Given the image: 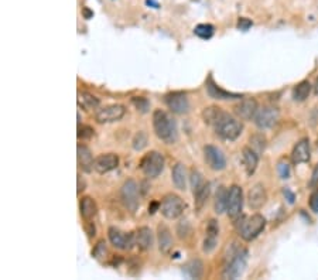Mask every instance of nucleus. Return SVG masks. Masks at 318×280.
<instances>
[{"label":"nucleus","instance_id":"38","mask_svg":"<svg viewBox=\"0 0 318 280\" xmlns=\"http://www.w3.org/2000/svg\"><path fill=\"white\" fill-rule=\"evenodd\" d=\"M105 255H106V244H105V241H99L92 250V256L96 259H101Z\"/></svg>","mask_w":318,"mask_h":280},{"label":"nucleus","instance_id":"27","mask_svg":"<svg viewBox=\"0 0 318 280\" xmlns=\"http://www.w3.org/2000/svg\"><path fill=\"white\" fill-rule=\"evenodd\" d=\"M228 193H229V190H226L223 185H221L217 190L215 202H214V208H215L217 214H223L226 211V207H228Z\"/></svg>","mask_w":318,"mask_h":280},{"label":"nucleus","instance_id":"28","mask_svg":"<svg viewBox=\"0 0 318 280\" xmlns=\"http://www.w3.org/2000/svg\"><path fill=\"white\" fill-rule=\"evenodd\" d=\"M78 103L84 109L89 111V109H95V108L99 106V99L94 97L92 94L86 92V91H80L78 92Z\"/></svg>","mask_w":318,"mask_h":280},{"label":"nucleus","instance_id":"25","mask_svg":"<svg viewBox=\"0 0 318 280\" xmlns=\"http://www.w3.org/2000/svg\"><path fill=\"white\" fill-rule=\"evenodd\" d=\"M171 179H173L175 188H178L181 191H184L187 188V173H185V165L183 163H177L173 167Z\"/></svg>","mask_w":318,"mask_h":280},{"label":"nucleus","instance_id":"9","mask_svg":"<svg viewBox=\"0 0 318 280\" xmlns=\"http://www.w3.org/2000/svg\"><path fill=\"white\" fill-rule=\"evenodd\" d=\"M279 116H280V111L276 106L266 105V106L257 109L253 120L259 129H269V128L274 126V123L279 120Z\"/></svg>","mask_w":318,"mask_h":280},{"label":"nucleus","instance_id":"34","mask_svg":"<svg viewBox=\"0 0 318 280\" xmlns=\"http://www.w3.org/2000/svg\"><path fill=\"white\" fill-rule=\"evenodd\" d=\"M132 143H133L134 150H137V151L143 150V148L147 146V143H149V136H147V133L143 132V131L137 132L134 134L133 142H132Z\"/></svg>","mask_w":318,"mask_h":280},{"label":"nucleus","instance_id":"35","mask_svg":"<svg viewBox=\"0 0 318 280\" xmlns=\"http://www.w3.org/2000/svg\"><path fill=\"white\" fill-rule=\"evenodd\" d=\"M133 106L140 112V114H147L150 111V102L149 99L144 97H133L132 98Z\"/></svg>","mask_w":318,"mask_h":280},{"label":"nucleus","instance_id":"4","mask_svg":"<svg viewBox=\"0 0 318 280\" xmlns=\"http://www.w3.org/2000/svg\"><path fill=\"white\" fill-rule=\"evenodd\" d=\"M164 156L157 151V150H151L149 153H146L142 160H140V170L143 171V174L149 179H156L159 177L163 170H164Z\"/></svg>","mask_w":318,"mask_h":280},{"label":"nucleus","instance_id":"23","mask_svg":"<svg viewBox=\"0 0 318 280\" xmlns=\"http://www.w3.org/2000/svg\"><path fill=\"white\" fill-rule=\"evenodd\" d=\"M80 213L85 221H91L98 214V205L92 197H82L80 201Z\"/></svg>","mask_w":318,"mask_h":280},{"label":"nucleus","instance_id":"33","mask_svg":"<svg viewBox=\"0 0 318 280\" xmlns=\"http://www.w3.org/2000/svg\"><path fill=\"white\" fill-rule=\"evenodd\" d=\"M214 32H215V29L212 24H198L194 29V34L202 40H209L214 35Z\"/></svg>","mask_w":318,"mask_h":280},{"label":"nucleus","instance_id":"29","mask_svg":"<svg viewBox=\"0 0 318 280\" xmlns=\"http://www.w3.org/2000/svg\"><path fill=\"white\" fill-rule=\"evenodd\" d=\"M311 83L308 82V81H302L300 83H297L296 85V88H294V91H293V98L294 100H297V102H302V100H305V99L308 98V95H310V92H311Z\"/></svg>","mask_w":318,"mask_h":280},{"label":"nucleus","instance_id":"44","mask_svg":"<svg viewBox=\"0 0 318 280\" xmlns=\"http://www.w3.org/2000/svg\"><path fill=\"white\" fill-rule=\"evenodd\" d=\"M318 185V165L314 167L313 174H311V180H310V187H316Z\"/></svg>","mask_w":318,"mask_h":280},{"label":"nucleus","instance_id":"19","mask_svg":"<svg viewBox=\"0 0 318 280\" xmlns=\"http://www.w3.org/2000/svg\"><path fill=\"white\" fill-rule=\"evenodd\" d=\"M77 160H78V167L85 173H89L94 168L95 160H94L92 151H91V148L82 143H80L77 148Z\"/></svg>","mask_w":318,"mask_h":280},{"label":"nucleus","instance_id":"17","mask_svg":"<svg viewBox=\"0 0 318 280\" xmlns=\"http://www.w3.org/2000/svg\"><path fill=\"white\" fill-rule=\"evenodd\" d=\"M205 88H207V94L209 95V98L218 99V100H228V99H240L242 95L240 94H235V92H229L222 89L221 86H218L217 83L214 82L212 77H208L207 82H205Z\"/></svg>","mask_w":318,"mask_h":280},{"label":"nucleus","instance_id":"36","mask_svg":"<svg viewBox=\"0 0 318 280\" xmlns=\"http://www.w3.org/2000/svg\"><path fill=\"white\" fill-rule=\"evenodd\" d=\"M190 180H191V188H192V194H195L200 188H201L202 185H204V179H202V174L198 171V170H195V168H192L191 170V176H190Z\"/></svg>","mask_w":318,"mask_h":280},{"label":"nucleus","instance_id":"18","mask_svg":"<svg viewBox=\"0 0 318 280\" xmlns=\"http://www.w3.org/2000/svg\"><path fill=\"white\" fill-rule=\"evenodd\" d=\"M218 235H219V225L215 219H209L208 224H207V236H205V241H204V252L205 253H211L215 247H217Z\"/></svg>","mask_w":318,"mask_h":280},{"label":"nucleus","instance_id":"10","mask_svg":"<svg viewBox=\"0 0 318 280\" xmlns=\"http://www.w3.org/2000/svg\"><path fill=\"white\" fill-rule=\"evenodd\" d=\"M108 236H109L111 244L122 250H130L133 245H136V238L133 233H126V232L120 231L116 227H111L108 230Z\"/></svg>","mask_w":318,"mask_h":280},{"label":"nucleus","instance_id":"13","mask_svg":"<svg viewBox=\"0 0 318 280\" xmlns=\"http://www.w3.org/2000/svg\"><path fill=\"white\" fill-rule=\"evenodd\" d=\"M204 159H205V163L209 165V168L215 171H221L226 167V159L223 153L212 145H208L204 148Z\"/></svg>","mask_w":318,"mask_h":280},{"label":"nucleus","instance_id":"40","mask_svg":"<svg viewBox=\"0 0 318 280\" xmlns=\"http://www.w3.org/2000/svg\"><path fill=\"white\" fill-rule=\"evenodd\" d=\"M177 232H178V236H180L181 239H185V238L191 233V227H190L188 221H181V222L178 224Z\"/></svg>","mask_w":318,"mask_h":280},{"label":"nucleus","instance_id":"46","mask_svg":"<svg viewBox=\"0 0 318 280\" xmlns=\"http://www.w3.org/2000/svg\"><path fill=\"white\" fill-rule=\"evenodd\" d=\"M283 194H285V197L288 199V202H290V204H294V199H296V197H294V194L290 191V188H283Z\"/></svg>","mask_w":318,"mask_h":280},{"label":"nucleus","instance_id":"15","mask_svg":"<svg viewBox=\"0 0 318 280\" xmlns=\"http://www.w3.org/2000/svg\"><path fill=\"white\" fill-rule=\"evenodd\" d=\"M119 165V156L115 153H103L99 154L94 162V170L99 174H106L115 170Z\"/></svg>","mask_w":318,"mask_h":280},{"label":"nucleus","instance_id":"20","mask_svg":"<svg viewBox=\"0 0 318 280\" xmlns=\"http://www.w3.org/2000/svg\"><path fill=\"white\" fill-rule=\"evenodd\" d=\"M157 241H159V249L163 255H168L173 249V236L171 231L167 225L160 224L157 227Z\"/></svg>","mask_w":318,"mask_h":280},{"label":"nucleus","instance_id":"31","mask_svg":"<svg viewBox=\"0 0 318 280\" xmlns=\"http://www.w3.org/2000/svg\"><path fill=\"white\" fill-rule=\"evenodd\" d=\"M185 273L190 276V278H195V279H198V278H201L202 276V272H204V264L200 259H192V261H190L188 264H185L184 267Z\"/></svg>","mask_w":318,"mask_h":280},{"label":"nucleus","instance_id":"14","mask_svg":"<svg viewBox=\"0 0 318 280\" xmlns=\"http://www.w3.org/2000/svg\"><path fill=\"white\" fill-rule=\"evenodd\" d=\"M257 100L254 98H245L242 99L238 105L234 106L235 115L242 120H252L254 119L256 112H257Z\"/></svg>","mask_w":318,"mask_h":280},{"label":"nucleus","instance_id":"30","mask_svg":"<svg viewBox=\"0 0 318 280\" xmlns=\"http://www.w3.org/2000/svg\"><path fill=\"white\" fill-rule=\"evenodd\" d=\"M209 191H211V184L209 182H204L201 188L194 194V201H195V208L200 211L202 207L205 205L207 199L209 197Z\"/></svg>","mask_w":318,"mask_h":280},{"label":"nucleus","instance_id":"11","mask_svg":"<svg viewBox=\"0 0 318 280\" xmlns=\"http://www.w3.org/2000/svg\"><path fill=\"white\" fill-rule=\"evenodd\" d=\"M164 102L167 108L177 115H184L190 111V100L184 92H171L164 97Z\"/></svg>","mask_w":318,"mask_h":280},{"label":"nucleus","instance_id":"48","mask_svg":"<svg viewBox=\"0 0 318 280\" xmlns=\"http://www.w3.org/2000/svg\"><path fill=\"white\" fill-rule=\"evenodd\" d=\"M82 15L85 16V18H91V17L94 16V13H92L88 7H84V9H82Z\"/></svg>","mask_w":318,"mask_h":280},{"label":"nucleus","instance_id":"7","mask_svg":"<svg viewBox=\"0 0 318 280\" xmlns=\"http://www.w3.org/2000/svg\"><path fill=\"white\" fill-rule=\"evenodd\" d=\"M139 193H140V188L134 180L129 179L123 182L122 190H120V198H122L123 205L130 213H134L139 208Z\"/></svg>","mask_w":318,"mask_h":280},{"label":"nucleus","instance_id":"2","mask_svg":"<svg viewBox=\"0 0 318 280\" xmlns=\"http://www.w3.org/2000/svg\"><path fill=\"white\" fill-rule=\"evenodd\" d=\"M266 227V218L260 214H253L251 216H242L240 222H236L238 233L243 241H253Z\"/></svg>","mask_w":318,"mask_h":280},{"label":"nucleus","instance_id":"49","mask_svg":"<svg viewBox=\"0 0 318 280\" xmlns=\"http://www.w3.org/2000/svg\"><path fill=\"white\" fill-rule=\"evenodd\" d=\"M146 3H147V4H153L154 9H159V3H156L154 0H146Z\"/></svg>","mask_w":318,"mask_h":280},{"label":"nucleus","instance_id":"1","mask_svg":"<svg viewBox=\"0 0 318 280\" xmlns=\"http://www.w3.org/2000/svg\"><path fill=\"white\" fill-rule=\"evenodd\" d=\"M153 129L156 136L167 145H173L177 140V125L167 112L156 109L153 112Z\"/></svg>","mask_w":318,"mask_h":280},{"label":"nucleus","instance_id":"26","mask_svg":"<svg viewBox=\"0 0 318 280\" xmlns=\"http://www.w3.org/2000/svg\"><path fill=\"white\" fill-rule=\"evenodd\" d=\"M223 114L225 112L221 108H218V106H208V108H205L202 111V119H204V122L207 125L215 126L218 122H219V119L223 116Z\"/></svg>","mask_w":318,"mask_h":280},{"label":"nucleus","instance_id":"5","mask_svg":"<svg viewBox=\"0 0 318 280\" xmlns=\"http://www.w3.org/2000/svg\"><path fill=\"white\" fill-rule=\"evenodd\" d=\"M214 128H215L217 134H219L225 140H236L243 131V125L235 117L228 115L226 112L219 119V122Z\"/></svg>","mask_w":318,"mask_h":280},{"label":"nucleus","instance_id":"21","mask_svg":"<svg viewBox=\"0 0 318 280\" xmlns=\"http://www.w3.org/2000/svg\"><path fill=\"white\" fill-rule=\"evenodd\" d=\"M310 140L308 139H302L291 151V160L294 165L300 163H307L310 160Z\"/></svg>","mask_w":318,"mask_h":280},{"label":"nucleus","instance_id":"16","mask_svg":"<svg viewBox=\"0 0 318 280\" xmlns=\"http://www.w3.org/2000/svg\"><path fill=\"white\" fill-rule=\"evenodd\" d=\"M268 201V193L262 182H256L248 193V204L252 210H260Z\"/></svg>","mask_w":318,"mask_h":280},{"label":"nucleus","instance_id":"3","mask_svg":"<svg viewBox=\"0 0 318 280\" xmlns=\"http://www.w3.org/2000/svg\"><path fill=\"white\" fill-rule=\"evenodd\" d=\"M228 256V262L225 264L222 278L223 279H238L239 276L243 275L246 264H248V250L246 249H239L235 247Z\"/></svg>","mask_w":318,"mask_h":280},{"label":"nucleus","instance_id":"45","mask_svg":"<svg viewBox=\"0 0 318 280\" xmlns=\"http://www.w3.org/2000/svg\"><path fill=\"white\" fill-rule=\"evenodd\" d=\"M77 177H78V179H77V180H78V188H77V193L81 194V193L85 190V187H86V182H85L84 179L81 177V174H78Z\"/></svg>","mask_w":318,"mask_h":280},{"label":"nucleus","instance_id":"12","mask_svg":"<svg viewBox=\"0 0 318 280\" xmlns=\"http://www.w3.org/2000/svg\"><path fill=\"white\" fill-rule=\"evenodd\" d=\"M126 114V109L123 105H108L105 108L99 109L95 115V119L98 123H112V122H117L120 120Z\"/></svg>","mask_w":318,"mask_h":280},{"label":"nucleus","instance_id":"22","mask_svg":"<svg viewBox=\"0 0 318 280\" xmlns=\"http://www.w3.org/2000/svg\"><path fill=\"white\" fill-rule=\"evenodd\" d=\"M134 238H136V247H139L140 250L146 252L153 247V242H154V236H153V232L149 227H142L139 228L136 233H134Z\"/></svg>","mask_w":318,"mask_h":280},{"label":"nucleus","instance_id":"24","mask_svg":"<svg viewBox=\"0 0 318 280\" xmlns=\"http://www.w3.org/2000/svg\"><path fill=\"white\" fill-rule=\"evenodd\" d=\"M242 157H243V165H245V168H246V174L252 176L256 171V168H257L259 154L252 148H243Z\"/></svg>","mask_w":318,"mask_h":280},{"label":"nucleus","instance_id":"39","mask_svg":"<svg viewBox=\"0 0 318 280\" xmlns=\"http://www.w3.org/2000/svg\"><path fill=\"white\" fill-rule=\"evenodd\" d=\"M277 173H279V176H280V179H288L290 177V165L287 162H279V165H277Z\"/></svg>","mask_w":318,"mask_h":280},{"label":"nucleus","instance_id":"8","mask_svg":"<svg viewBox=\"0 0 318 280\" xmlns=\"http://www.w3.org/2000/svg\"><path fill=\"white\" fill-rule=\"evenodd\" d=\"M243 208V191L242 187L239 185H232L229 188L228 193V207H226V213L229 215L231 219L236 221Z\"/></svg>","mask_w":318,"mask_h":280},{"label":"nucleus","instance_id":"41","mask_svg":"<svg viewBox=\"0 0 318 280\" xmlns=\"http://www.w3.org/2000/svg\"><path fill=\"white\" fill-rule=\"evenodd\" d=\"M251 27H252V21L249 18H246V17H240V18L238 20V29H239V30L246 32V30H249Z\"/></svg>","mask_w":318,"mask_h":280},{"label":"nucleus","instance_id":"50","mask_svg":"<svg viewBox=\"0 0 318 280\" xmlns=\"http://www.w3.org/2000/svg\"><path fill=\"white\" fill-rule=\"evenodd\" d=\"M314 92H316V95H318V78L316 80V83H314Z\"/></svg>","mask_w":318,"mask_h":280},{"label":"nucleus","instance_id":"6","mask_svg":"<svg viewBox=\"0 0 318 280\" xmlns=\"http://www.w3.org/2000/svg\"><path fill=\"white\" fill-rule=\"evenodd\" d=\"M185 210V202L183 198L177 194H166L161 202H160V210L164 218L167 219H177L178 216H181Z\"/></svg>","mask_w":318,"mask_h":280},{"label":"nucleus","instance_id":"37","mask_svg":"<svg viewBox=\"0 0 318 280\" xmlns=\"http://www.w3.org/2000/svg\"><path fill=\"white\" fill-rule=\"evenodd\" d=\"M78 139H82V140H88L94 136V129L88 125H78V132H77Z\"/></svg>","mask_w":318,"mask_h":280},{"label":"nucleus","instance_id":"43","mask_svg":"<svg viewBox=\"0 0 318 280\" xmlns=\"http://www.w3.org/2000/svg\"><path fill=\"white\" fill-rule=\"evenodd\" d=\"M85 231H86V233H88V236L89 238H94L96 233V228H95V225H94V222H91V221H88L86 222V225H85Z\"/></svg>","mask_w":318,"mask_h":280},{"label":"nucleus","instance_id":"47","mask_svg":"<svg viewBox=\"0 0 318 280\" xmlns=\"http://www.w3.org/2000/svg\"><path fill=\"white\" fill-rule=\"evenodd\" d=\"M157 210H160V202L154 201V202H151L150 205H149V214H154Z\"/></svg>","mask_w":318,"mask_h":280},{"label":"nucleus","instance_id":"42","mask_svg":"<svg viewBox=\"0 0 318 280\" xmlns=\"http://www.w3.org/2000/svg\"><path fill=\"white\" fill-rule=\"evenodd\" d=\"M310 208L314 211V213H318V190L314 191L310 197Z\"/></svg>","mask_w":318,"mask_h":280},{"label":"nucleus","instance_id":"32","mask_svg":"<svg viewBox=\"0 0 318 280\" xmlns=\"http://www.w3.org/2000/svg\"><path fill=\"white\" fill-rule=\"evenodd\" d=\"M249 143H251V148H253L257 154H262V153L265 151V148H266L268 140H266L265 134H262V133H256V134L251 136Z\"/></svg>","mask_w":318,"mask_h":280}]
</instances>
